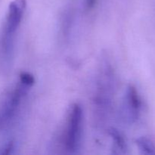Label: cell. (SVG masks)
I'll return each mask as SVG.
<instances>
[{"label": "cell", "mask_w": 155, "mask_h": 155, "mask_svg": "<svg viewBox=\"0 0 155 155\" xmlns=\"http://www.w3.org/2000/svg\"><path fill=\"white\" fill-rule=\"evenodd\" d=\"M25 8V0H14L9 5L2 38V48L6 55H10L12 51L14 36L21 24Z\"/></svg>", "instance_id": "obj_1"}, {"label": "cell", "mask_w": 155, "mask_h": 155, "mask_svg": "<svg viewBox=\"0 0 155 155\" xmlns=\"http://www.w3.org/2000/svg\"><path fill=\"white\" fill-rule=\"evenodd\" d=\"M83 110L81 106L75 104L72 107L68 120L66 145L70 151H75L78 148L81 138Z\"/></svg>", "instance_id": "obj_2"}, {"label": "cell", "mask_w": 155, "mask_h": 155, "mask_svg": "<svg viewBox=\"0 0 155 155\" xmlns=\"http://www.w3.org/2000/svg\"><path fill=\"white\" fill-rule=\"evenodd\" d=\"M27 86L21 84L8 96L0 107V129L2 128L15 116L21 100L24 95L27 94Z\"/></svg>", "instance_id": "obj_3"}, {"label": "cell", "mask_w": 155, "mask_h": 155, "mask_svg": "<svg viewBox=\"0 0 155 155\" xmlns=\"http://www.w3.org/2000/svg\"><path fill=\"white\" fill-rule=\"evenodd\" d=\"M127 101L132 119L137 120L140 111L141 101L139 94L134 86H130L127 89Z\"/></svg>", "instance_id": "obj_4"}, {"label": "cell", "mask_w": 155, "mask_h": 155, "mask_svg": "<svg viewBox=\"0 0 155 155\" xmlns=\"http://www.w3.org/2000/svg\"><path fill=\"white\" fill-rule=\"evenodd\" d=\"M138 148L144 154H155V146L150 139L145 137H141L136 140Z\"/></svg>", "instance_id": "obj_5"}, {"label": "cell", "mask_w": 155, "mask_h": 155, "mask_svg": "<svg viewBox=\"0 0 155 155\" xmlns=\"http://www.w3.org/2000/svg\"><path fill=\"white\" fill-rule=\"evenodd\" d=\"M109 133H110V136L113 139L115 145H116L117 148L119 150L121 151H125L126 149V142L124 140V138L123 137V136L121 135L120 133H119L118 130H117L116 129H110L109 130Z\"/></svg>", "instance_id": "obj_6"}, {"label": "cell", "mask_w": 155, "mask_h": 155, "mask_svg": "<svg viewBox=\"0 0 155 155\" xmlns=\"http://www.w3.org/2000/svg\"><path fill=\"white\" fill-rule=\"evenodd\" d=\"M20 80H21V84H23L24 86H27V87H30L31 86H33L35 83L34 77L33 75H31L29 73H21V75H20Z\"/></svg>", "instance_id": "obj_7"}, {"label": "cell", "mask_w": 155, "mask_h": 155, "mask_svg": "<svg viewBox=\"0 0 155 155\" xmlns=\"http://www.w3.org/2000/svg\"><path fill=\"white\" fill-rule=\"evenodd\" d=\"M14 149V142H9L8 143L6 144L2 148V151L0 152V154H12V151Z\"/></svg>", "instance_id": "obj_8"}, {"label": "cell", "mask_w": 155, "mask_h": 155, "mask_svg": "<svg viewBox=\"0 0 155 155\" xmlns=\"http://www.w3.org/2000/svg\"><path fill=\"white\" fill-rule=\"evenodd\" d=\"M97 0H86V4L88 8H92L94 7Z\"/></svg>", "instance_id": "obj_9"}]
</instances>
